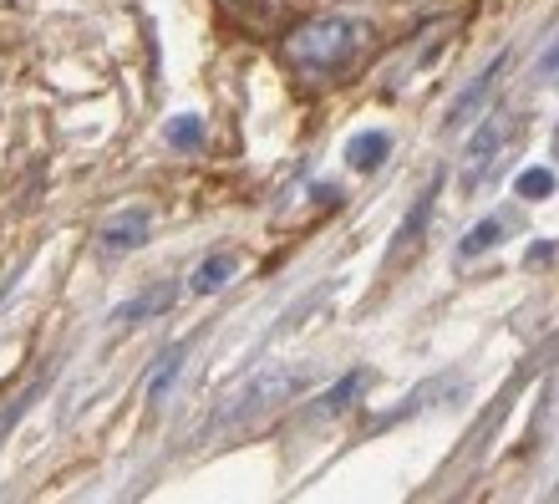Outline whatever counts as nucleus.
<instances>
[{"mask_svg":"<svg viewBox=\"0 0 559 504\" xmlns=\"http://www.w3.org/2000/svg\"><path fill=\"white\" fill-rule=\"evenodd\" d=\"M361 42H367V26L352 15H310V21L285 31L280 57L306 77H336L356 61Z\"/></svg>","mask_w":559,"mask_h":504,"instance_id":"f257e3e1","label":"nucleus"},{"mask_svg":"<svg viewBox=\"0 0 559 504\" xmlns=\"http://www.w3.org/2000/svg\"><path fill=\"white\" fill-rule=\"evenodd\" d=\"M310 372L306 367H265L260 377H254L245 392L235 398V408H229V418H254V413H270V408H280V402H290L300 387H306Z\"/></svg>","mask_w":559,"mask_h":504,"instance_id":"f03ea898","label":"nucleus"},{"mask_svg":"<svg viewBox=\"0 0 559 504\" xmlns=\"http://www.w3.org/2000/svg\"><path fill=\"white\" fill-rule=\"evenodd\" d=\"M147 230H153V209H122V214H112V220L97 230V245H103L107 255H122V250H138V245H147Z\"/></svg>","mask_w":559,"mask_h":504,"instance_id":"7ed1b4c3","label":"nucleus"},{"mask_svg":"<svg viewBox=\"0 0 559 504\" xmlns=\"http://www.w3.org/2000/svg\"><path fill=\"white\" fill-rule=\"evenodd\" d=\"M174 301H178V285L174 281H158V285H147L143 296L128 301V306H118V312H112V321H118V327H143V321H153V316L174 312Z\"/></svg>","mask_w":559,"mask_h":504,"instance_id":"20e7f679","label":"nucleus"},{"mask_svg":"<svg viewBox=\"0 0 559 504\" xmlns=\"http://www.w3.org/2000/svg\"><path fill=\"white\" fill-rule=\"evenodd\" d=\"M503 67H509V51H499V57L488 61L484 72L473 77L468 87L457 92V97H453V107H448V128H457V122H468V118H473V107H478V103H484V97H488V92H493V82H499V77H503Z\"/></svg>","mask_w":559,"mask_h":504,"instance_id":"39448f33","label":"nucleus"},{"mask_svg":"<svg viewBox=\"0 0 559 504\" xmlns=\"http://www.w3.org/2000/svg\"><path fill=\"white\" fill-rule=\"evenodd\" d=\"M499 143H503V113H488V122L473 133V143H468V184H478L484 178V168L493 164V153H499Z\"/></svg>","mask_w":559,"mask_h":504,"instance_id":"423d86ee","label":"nucleus"},{"mask_svg":"<svg viewBox=\"0 0 559 504\" xmlns=\"http://www.w3.org/2000/svg\"><path fill=\"white\" fill-rule=\"evenodd\" d=\"M239 276V255L235 250H219L209 255V260H199V270H193V296H214V291H224V285Z\"/></svg>","mask_w":559,"mask_h":504,"instance_id":"0eeeda50","label":"nucleus"},{"mask_svg":"<svg viewBox=\"0 0 559 504\" xmlns=\"http://www.w3.org/2000/svg\"><path fill=\"white\" fill-rule=\"evenodd\" d=\"M432 199H438V178H432V184H427V194L423 199H417L413 209H407V220L397 224V235H392V260H397L402 250H407V245H417V239H423V230H427V214H432Z\"/></svg>","mask_w":559,"mask_h":504,"instance_id":"6e6552de","label":"nucleus"},{"mask_svg":"<svg viewBox=\"0 0 559 504\" xmlns=\"http://www.w3.org/2000/svg\"><path fill=\"white\" fill-rule=\"evenodd\" d=\"M386 153H392V138L377 133V128H367V133H356L352 143H346V159H352V168H361V174L382 168Z\"/></svg>","mask_w":559,"mask_h":504,"instance_id":"1a4fd4ad","label":"nucleus"},{"mask_svg":"<svg viewBox=\"0 0 559 504\" xmlns=\"http://www.w3.org/2000/svg\"><path fill=\"white\" fill-rule=\"evenodd\" d=\"M183 356H189V341H178V347H168V352L158 356V372H153V387H147V402H153V408L174 392L178 372H183Z\"/></svg>","mask_w":559,"mask_h":504,"instance_id":"9d476101","label":"nucleus"},{"mask_svg":"<svg viewBox=\"0 0 559 504\" xmlns=\"http://www.w3.org/2000/svg\"><path fill=\"white\" fill-rule=\"evenodd\" d=\"M503 230H509V224H503L499 214H493V220H484V224H473L468 235L457 239V260H478V255H488L503 239Z\"/></svg>","mask_w":559,"mask_h":504,"instance_id":"9b49d317","label":"nucleus"},{"mask_svg":"<svg viewBox=\"0 0 559 504\" xmlns=\"http://www.w3.org/2000/svg\"><path fill=\"white\" fill-rule=\"evenodd\" d=\"M361 387H367V372H361V367L346 372V377H341L331 392H321V398H316V413L331 418V413H341V408H352V398L361 392Z\"/></svg>","mask_w":559,"mask_h":504,"instance_id":"f8f14e48","label":"nucleus"},{"mask_svg":"<svg viewBox=\"0 0 559 504\" xmlns=\"http://www.w3.org/2000/svg\"><path fill=\"white\" fill-rule=\"evenodd\" d=\"M514 194L519 199H549V194H555V168H524Z\"/></svg>","mask_w":559,"mask_h":504,"instance_id":"ddd939ff","label":"nucleus"},{"mask_svg":"<svg viewBox=\"0 0 559 504\" xmlns=\"http://www.w3.org/2000/svg\"><path fill=\"white\" fill-rule=\"evenodd\" d=\"M168 143H174V149H199V143H204V122H199V118H178L174 128H168Z\"/></svg>","mask_w":559,"mask_h":504,"instance_id":"4468645a","label":"nucleus"},{"mask_svg":"<svg viewBox=\"0 0 559 504\" xmlns=\"http://www.w3.org/2000/svg\"><path fill=\"white\" fill-rule=\"evenodd\" d=\"M539 260H555V245H549V239H539V245H530V266H539Z\"/></svg>","mask_w":559,"mask_h":504,"instance_id":"2eb2a0df","label":"nucleus"},{"mask_svg":"<svg viewBox=\"0 0 559 504\" xmlns=\"http://www.w3.org/2000/svg\"><path fill=\"white\" fill-rule=\"evenodd\" d=\"M224 5H250V11H265L270 0H224Z\"/></svg>","mask_w":559,"mask_h":504,"instance_id":"dca6fc26","label":"nucleus"},{"mask_svg":"<svg viewBox=\"0 0 559 504\" xmlns=\"http://www.w3.org/2000/svg\"><path fill=\"white\" fill-rule=\"evenodd\" d=\"M15 281H21V276H5V281H0V301H5V296L15 291Z\"/></svg>","mask_w":559,"mask_h":504,"instance_id":"f3484780","label":"nucleus"}]
</instances>
